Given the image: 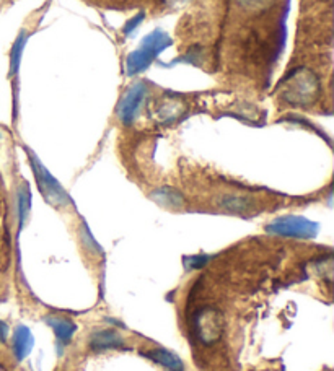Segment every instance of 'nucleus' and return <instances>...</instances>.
Segmentation results:
<instances>
[{"mask_svg": "<svg viewBox=\"0 0 334 371\" xmlns=\"http://www.w3.org/2000/svg\"><path fill=\"white\" fill-rule=\"evenodd\" d=\"M318 95H320V80L309 67L292 70L280 83V98L292 106H310L316 101Z\"/></svg>", "mask_w": 334, "mask_h": 371, "instance_id": "obj_1", "label": "nucleus"}, {"mask_svg": "<svg viewBox=\"0 0 334 371\" xmlns=\"http://www.w3.org/2000/svg\"><path fill=\"white\" fill-rule=\"evenodd\" d=\"M26 153H28L30 166L31 170H33L36 184H38V189L41 194H43L44 201L56 208L69 207L72 203V199L69 194H67L64 187L61 186V182L49 173L48 168L41 163L39 158L33 153V151L26 149Z\"/></svg>", "mask_w": 334, "mask_h": 371, "instance_id": "obj_2", "label": "nucleus"}, {"mask_svg": "<svg viewBox=\"0 0 334 371\" xmlns=\"http://www.w3.org/2000/svg\"><path fill=\"white\" fill-rule=\"evenodd\" d=\"M223 327H225V322H223L222 313L217 308H201L192 316V331H194L197 341L204 346H212V344L221 341Z\"/></svg>", "mask_w": 334, "mask_h": 371, "instance_id": "obj_3", "label": "nucleus"}, {"mask_svg": "<svg viewBox=\"0 0 334 371\" xmlns=\"http://www.w3.org/2000/svg\"><path fill=\"white\" fill-rule=\"evenodd\" d=\"M170 38L161 31H154L152 34H149L144 39L142 46L137 51H134L132 54L128 57V74L135 75L144 69H147L150 62H152L161 51L170 46Z\"/></svg>", "mask_w": 334, "mask_h": 371, "instance_id": "obj_4", "label": "nucleus"}, {"mask_svg": "<svg viewBox=\"0 0 334 371\" xmlns=\"http://www.w3.org/2000/svg\"><path fill=\"white\" fill-rule=\"evenodd\" d=\"M266 229H268V233L279 234V237L310 239L316 237L318 225L305 217L285 215L276 218L274 222H271L266 227Z\"/></svg>", "mask_w": 334, "mask_h": 371, "instance_id": "obj_5", "label": "nucleus"}, {"mask_svg": "<svg viewBox=\"0 0 334 371\" xmlns=\"http://www.w3.org/2000/svg\"><path fill=\"white\" fill-rule=\"evenodd\" d=\"M145 93H147V87H145L142 82L135 83V85L129 88L126 95H124V98L118 104L116 114L119 121L123 124H130L135 121V118H137L140 111V106H142L144 103Z\"/></svg>", "mask_w": 334, "mask_h": 371, "instance_id": "obj_6", "label": "nucleus"}, {"mask_svg": "<svg viewBox=\"0 0 334 371\" xmlns=\"http://www.w3.org/2000/svg\"><path fill=\"white\" fill-rule=\"evenodd\" d=\"M88 347L93 352L101 353L108 350H116L124 347V339L121 334L114 329H101V331H93L88 337Z\"/></svg>", "mask_w": 334, "mask_h": 371, "instance_id": "obj_7", "label": "nucleus"}, {"mask_svg": "<svg viewBox=\"0 0 334 371\" xmlns=\"http://www.w3.org/2000/svg\"><path fill=\"white\" fill-rule=\"evenodd\" d=\"M44 322L52 329L59 347L69 346L77 332V324L72 321L70 317L59 316V315H48L44 316Z\"/></svg>", "mask_w": 334, "mask_h": 371, "instance_id": "obj_8", "label": "nucleus"}, {"mask_svg": "<svg viewBox=\"0 0 334 371\" xmlns=\"http://www.w3.org/2000/svg\"><path fill=\"white\" fill-rule=\"evenodd\" d=\"M33 347H35V337L33 334H31L30 327L25 326V324H18V326L15 327L12 336V350L15 358H17L18 362H23V360L31 353Z\"/></svg>", "mask_w": 334, "mask_h": 371, "instance_id": "obj_9", "label": "nucleus"}, {"mask_svg": "<svg viewBox=\"0 0 334 371\" xmlns=\"http://www.w3.org/2000/svg\"><path fill=\"white\" fill-rule=\"evenodd\" d=\"M185 109H186L185 103L180 101L178 98H165L156 104L155 116L160 122L170 124V122H175L178 118H181L183 113H185Z\"/></svg>", "mask_w": 334, "mask_h": 371, "instance_id": "obj_10", "label": "nucleus"}, {"mask_svg": "<svg viewBox=\"0 0 334 371\" xmlns=\"http://www.w3.org/2000/svg\"><path fill=\"white\" fill-rule=\"evenodd\" d=\"M217 206L223 208L225 212L238 213V215H248L249 212L254 210V201L245 196L237 194H225L217 201Z\"/></svg>", "mask_w": 334, "mask_h": 371, "instance_id": "obj_11", "label": "nucleus"}, {"mask_svg": "<svg viewBox=\"0 0 334 371\" xmlns=\"http://www.w3.org/2000/svg\"><path fill=\"white\" fill-rule=\"evenodd\" d=\"M150 199L165 208H181L185 206V197L173 187H159L150 194Z\"/></svg>", "mask_w": 334, "mask_h": 371, "instance_id": "obj_12", "label": "nucleus"}, {"mask_svg": "<svg viewBox=\"0 0 334 371\" xmlns=\"http://www.w3.org/2000/svg\"><path fill=\"white\" fill-rule=\"evenodd\" d=\"M149 357L154 360L155 363L161 365V367L166 368L168 371H185V363L183 360L175 355L173 352L166 348H154L149 352Z\"/></svg>", "mask_w": 334, "mask_h": 371, "instance_id": "obj_13", "label": "nucleus"}, {"mask_svg": "<svg viewBox=\"0 0 334 371\" xmlns=\"http://www.w3.org/2000/svg\"><path fill=\"white\" fill-rule=\"evenodd\" d=\"M17 206H18V229H22L25 227L26 220H28L30 215V208H31V194H30V187L23 184L18 189V199H17Z\"/></svg>", "mask_w": 334, "mask_h": 371, "instance_id": "obj_14", "label": "nucleus"}, {"mask_svg": "<svg viewBox=\"0 0 334 371\" xmlns=\"http://www.w3.org/2000/svg\"><path fill=\"white\" fill-rule=\"evenodd\" d=\"M80 237H82L83 244H85V248L90 251V253H95V254H101L103 253V249L100 248V244L95 241V238L92 237L90 232H88V227H85V225H82Z\"/></svg>", "mask_w": 334, "mask_h": 371, "instance_id": "obj_15", "label": "nucleus"}, {"mask_svg": "<svg viewBox=\"0 0 334 371\" xmlns=\"http://www.w3.org/2000/svg\"><path fill=\"white\" fill-rule=\"evenodd\" d=\"M23 46H25V38H23V36H20L17 43L13 44L12 52H10V61H12V74H17L18 62H20V59H22Z\"/></svg>", "mask_w": 334, "mask_h": 371, "instance_id": "obj_16", "label": "nucleus"}, {"mask_svg": "<svg viewBox=\"0 0 334 371\" xmlns=\"http://www.w3.org/2000/svg\"><path fill=\"white\" fill-rule=\"evenodd\" d=\"M237 2L242 5L245 10H249V12H259V10L268 8L273 0H237Z\"/></svg>", "mask_w": 334, "mask_h": 371, "instance_id": "obj_17", "label": "nucleus"}, {"mask_svg": "<svg viewBox=\"0 0 334 371\" xmlns=\"http://www.w3.org/2000/svg\"><path fill=\"white\" fill-rule=\"evenodd\" d=\"M206 263H207V256H191V258L185 259V268L187 270L201 269V268H204Z\"/></svg>", "mask_w": 334, "mask_h": 371, "instance_id": "obj_18", "label": "nucleus"}, {"mask_svg": "<svg viewBox=\"0 0 334 371\" xmlns=\"http://www.w3.org/2000/svg\"><path fill=\"white\" fill-rule=\"evenodd\" d=\"M8 326H7V322H4L2 320H0V342H5L7 341V337H8Z\"/></svg>", "mask_w": 334, "mask_h": 371, "instance_id": "obj_19", "label": "nucleus"}]
</instances>
